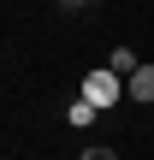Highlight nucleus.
Segmentation results:
<instances>
[{"mask_svg": "<svg viewBox=\"0 0 154 160\" xmlns=\"http://www.w3.org/2000/svg\"><path fill=\"white\" fill-rule=\"evenodd\" d=\"M107 65H113L119 77H131V71H137L142 59H137V48H113V53H107Z\"/></svg>", "mask_w": 154, "mask_h": 160, "instance_id": "obj_4", "label": "nucleus"}, {"mask_svg": "<svg viewBox=\"0 0 154 160\" xmlns=\"http://www.w3.org/2000/svg\"><path fill=\"white\" fill-rule=\"evenodd\" d=\"M125 89H131V101H154V65H148V59L125 77Z\"/></svg>", "mask_w": 154, "mask_h": 160, "instance_id": "obj_2", "label": "nucleus"}, {"mask_svg": "<svg viewBox=\"0 0 154 160\" xmlns=\"http://www.w3.org/2000/svg\"><path fill=\"white\" fill-rule=\"evenodd\" d=\"M83 6H95V0H83Z\"/></svg>", "mask_w": 154, "mask_h": 160, "instance_id": "obj_7", "label": "nucleus"}, {"mask_svg": "<svg viewBox=\"0 0 154 160\" xmlns=\"http://www.w3.org/2000/svg\"><path fill=\"white\" fill-rule=\"evenodd\" d=\"M83 101L107 113V107H119V101H131V89H125V77H119L113 65H101V71H89V77H83Z\"/></svg>", "mask_w": 154, "mask_h": 160, "instance_id": "obj_1", "label": "nucleus"}, {"mask_svg": "<svg viewBox=\"0 0 154 160\" xmlns=\"http://www.w3.org/2000/svg\"><path fill=\"white\" fill-rule=\"evenodd\" d=\"M95 113H101V107H89V101L77 95V101L65 107V125H71V131H89V125H95Z\"/></svg>", "mask_w": 154, "mask_h": 160, "instance_id": "obj_3", "label": "nucleus"}, {"mask_svg": "<svg viewBox=\"0 0 154 160\" xmlns=\"http://www.w3.org/2000/svg\"><path fill=\"white\" fill-rule=\"evenodd\" d=\"M59 6H83V0H59Z\"/></svg>", "mask_w": 154, "mask_h": 160, "instance_id": "obj_6", "label": "nucleus"}, {"mask_svg": "<svg viewBox=\"0 0 154 160\" xmlns=\"http://www.w3.org/2000/svg\"><path fill=\"white\" fill-rule=\"evenodd\" d=\"M77 160H119V148H101V142H89V148H83Z\"/></svg>", "mask_w": 154, "mask_h": 160, "instance_id": "obj_5", "label": "nucleus"}]
</instances>
